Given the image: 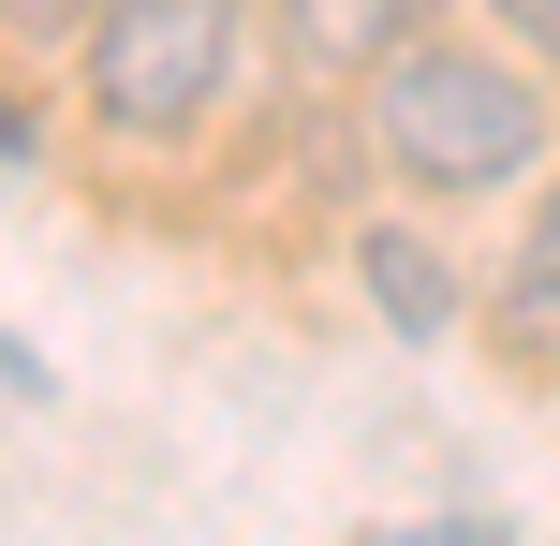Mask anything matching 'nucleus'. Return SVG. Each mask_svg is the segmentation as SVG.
<instances>
[{
  "label": "nucleus",
  "mask_w": 560,
  "mask_h": 546,
  "mask_svg": "<svg viewBox=\"0 0 560 546\" xmlns=\"http://www.w3.org/2000/svg\"><path fill=\"white\" fill-rule=\"evenodd\" d=\"M487 15H502V30H516V45H532V59H546V74H560V0H487Z\"/></svg>",
  "instance_id": "7"
},
{
  "label": "nucleus",
  "mask_w": 560,
  "mask_h": 546,
  "mask_svg": "<svg viewBox=\"0 0 560 546\" xmlns=\"http://www.w3.org/2000/svg\"><path fill=\"white\" fill-rule=\"evenodd\" d=\"M369 163L398 177L413 207H487V193H532V177L560 163V104L516 59L457 45V30H413V45L369 74Z\"/></svg>",
  "instance_id": "1"
},
{
  "label": "nucleus",
  "mask_w": 560,
  "mask_h": 546,
  "mask_svg": "<svg viewBox=\"0 0 560 546\" xmlns=\"http://www.w3.org/2000/svg\"><path fill=\"white\" fill-rule=\"evenodd\" d=\"M354 281H369V311H384L398 340H443V325L472 311V281H457V252L428 222H369L354 236Z\"/></svg>",
  "instance_id": "4"
},
{
  "label": "nucleus",
  "mask_w": 560,
  "mask_h": 546,
  "mask_svg": "<svg viewBox=\"0 0 560 546\" xmlns=\"http://www.w3.org/2000/svg\"><path fill=\"white\" fill-rule=\"evenodd\" d=\"M252 15L266 0H104L74 45V104L133 148H192L252 74Z\"/></svg>",
  "instance_id": "2"
},
{
  "label": "nucleus",
  "mask_w": 560,
  "mask_h": 546,
  "mask_svg": "<svg viewBox=\"0 0 560 546\" xmlns=\"http://www.w3.org/2000/svg\"><path fill=\"white\" fill-rule=\"evenodd\" d=\"M369 546H502V532H472V518H428V532H369Z\"/></svg>",
  "instance_id": "8"
},
{
  "label": "nucleus",
  "mask_w": 560,
  "mask_h": 546,
  "mask_svg": "<svg viewBox=\"0 0 560 546\" xmlns=\"http://www.w3.org/2000/svg\"><path fill=\"white\" fill-rule=\"evenodd\" d=\"M89 15H104V0H0V45H30V59H74V45H89Z\"/></svg>",
  "instance_id": "6"
},
{
  "label": "nucleus",
  "mask_w": 560,
  "mask_h": 546,
  "mask_svg": "<svg viewBox=\"0 0 560 546\" xmlns=\"http://www.w3.org/2000/svg\"><path fill=\"white\" fill-rule=\"evenodd\" d=\"M266 15H280V59H295L310 89H369L428 30V0H266Z\"/></svg>",
  "instance_id": "3"
},
{
  "label": "nucleus",
  "mask_w": 560,
  "mask_h": 546,
  "mask_svg": "<svg viewBox=\"0 0 560 546\" xmlns=\"http://www.w3.org/2000/svg\"><path fill=\"white\" fill-rule=\"evenodd\" d=\"M487 325H502V355H516V370H546V355H560V177L532 193V222H516V252H502V295H487Z\"/></svg>",
  "instance_id": "5"
}]
</instances>
